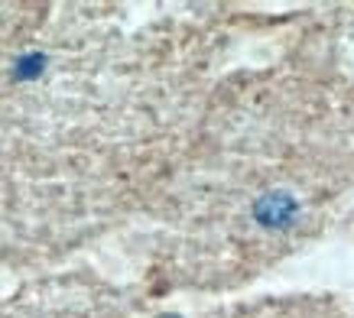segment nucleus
<instances>
[{"label":"nucleus","mask_w":354,"mask_h":318,"mask_svg":"<svg viewBox=\"0 0 354 318\" xmlns=\"http://www.w3.org/2000/svg\"><path fill=\"white\" fill-rule=\"evenodd\" d=\"M296 212H299V202L290 191H267L254 202V218L263 227H290Z\"/></svg>","instance_id":"f257e3e1"}]
</instances>
